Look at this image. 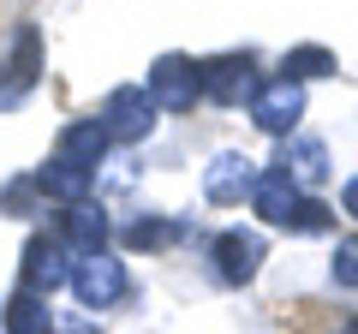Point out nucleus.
<instances>
[{"instance_id": "f257e3e1", "label": "nucleus", "mask_w": 358, "mask_h": 334, "mask_svg": "<svg viewBox=\"0 0 358 334\" xmlns=\"http://www.w3.org/2000/svg\"><path fill=\"white\" fill-rule=\"evenodd\" d=\"M126 263L108 257V251H96V257H78L72 263V293L84 310H114L120 298H126Z\"/></svg>"}, {"instance_id": "f03ea898", "label": "nucleus", "mask_w": 358, "mask_h": 334, "mask_svg": "<svg viewBox=\"0 0 358 334\" xmlns=\"http://www.w3.org/2000/svg\"><path fill=\"white\" fill-rule=\"evenodd\" d=\"M197 96H203V66H192L185 54H162L150 72V102L167 114H185Z\"/></svg>"}, {"instance_id": "7ed1b4c3", "label": "nucleus", "mask_w": 358, "mask_h": 334, "mask_svg": "<svg viewBox=\"0 0 358 334\" xmlns=\"http://www.w3.org/2000/svg\"><path fill=\"white\" fill-rule=\"evenodd\" d=\"M72 251H66V239H48V233H36V239L24 245V293H60V286H72Z\"/></svg>"}, {"instance_id": "20e7f679", "label": "nucleus", "mask_w": 358, "mask_h": 334, "mask_svg": "<svg viewBox=\"0 0 358 334\" xmlns=\"http://www.w3.org/2000/svg\"><path fill=\"white\" fill-rule=\"evenodd\" d=\"M96 119L108 126V138L131 143V138H143V131L155 126V102H150V90H143V84H120V90L102 102V114H96Z\"/></svg>"}, {"instance_id": "39448f33", "label": "nucleus", "mask_w": 358, "mask_h": 334, "mask_svg": "<svg viewBox=\"0 0 358 334\" xmlns=\"http://www.w3.org/2000/svg\"><path fill=\"white\" fill-rule=\"evenodd\" d=\"M299 114H305V90H299L293 78H275V84H263V90L251 96V119L268 138H287V131L299 126Z\"/></svg>"}, {"instance_id": "423d86ee", "label": "nucleus", "mask_w": 358, "mask_h": 334, "mask_svg": "<svg viewBox=\"0 0 358 334\" xmlns=\"http://www.w3.org/2000/svg\"><path fill=\"white\" fill-rule=\"evenodd\" d=\"M263 90L257 84V66H251V54H221V60H209L203 66V96H215V102H251V96Z\"/></svg>"}, {"instance_id": "0eeeda50", "label": "nucleus", "mask_w": 358, "mask_h": 334, "mask_svg": "<svg viewBox=\"0 0 358 334\" xmlns=\"http://www.w3.org/2000/svg\"><path fill=\"white\" fill-rule=\"evenodd\" d=\"M203 191H209V203H221V209H227V203H245V197L257 191V167L245 161V155L227 150V155H215V167L203 173Z\"/></svg>"}, {"instance_id": "6e6552de", "label": "nucleus", "mask_w": 358, "mask_h": 334, "mask_svg": "<svg viewBox=\"0 0 358 334\" xmlns=\"http://www.w3.org/2000/svg\"><path fill=\"white\" fill-rule=\"evenodd\" d=\"M257 263H263L257 233H221V239H215V275H221L227 286H251Z\"/></svg>"}, {"instance_id": "1a4fd4ad", "label": "nucleus", "mask_w": 358, "mask_h": 334, "mask_svg": "<svg viewBox=\"0 0 358 334\" xmlns=\"http://www.w3.org/2000/svg\"><path fill=\"white\" fill-rule=\"evenodd\" d=\"M257 215L275 221V227H287V215L299 209V180L287 173V167H268V173H257V191H251Z\"/></svg>"}, {"instance_id": "9d476101", "label": "nucleus", "mask_w": 358, "mask_h": 334, "mask_svg": "<svg viewBox=\"0 0 358 334\" xmlns=\"http://www.w3.org/2000/svg\"><path fill=\"white\" fill-rule=\"evenodd\" d=\"M60 239H66L72 257H96V251L108 245V215H102V203H72V209H66Z\"/></svg>"}, {"instance_id": "9b49d317", "label": "nucleus", "mask_w": 358, "mask_h": 334, "mask_svg": "<svg viewBox=\"0 0 358 334\" xmlns=\"http://www.w3.org/2000/svg\"><path fill=\"white\" fill-rule=\"evenodd\" d=\"M42 197H54V203H84V191H90V167H78V161H60V155H54L48 167H42L36 180Z\"/></svg>"}, {"instance_id": "f8f14e48", "label": "nucleus", "mask_w": 358, "mask_h": 334, "mask_svg": "<svg viewBox=\"0 0 358 334\" xmlns=\"http://www.w3.org/2000/svg\"><path fill=\"white\" fill-rule=\"evenodd\" d=\"M108 143H114V138H108V126H102V119H78V126H66V131H60V161L96 167Z\"/></svg>"}, {"instance_id": "ddd939ff", "label": "nucleus", "mask_w": 358, "mask_h": 334, "mask_svg": "<svg viewBox=\"0 0 358 334\" xmlns=\"http://www.w3.org/2000/svg\"><path fill=\"white\" fill-rule=\"evenodd\" d=\"M6 334H48L54 328V317H48V298L42 293H24V286H18L13 298H6Z\"/></svg>"}, {"instance_id": "4468645a", "label": "nucleus", "mask_w": 358, "mask_h": 334, "mask_svg": "<svg viewBox=\"0 0 358 334\" xmlns=\"http://www.w3.org/2000/svg\"><path fill=\"white\" fill-rule=\"evenodd\" d=\"M36 72H42V42H36V30H18V48H13V84L0 90V102H18V96L36 84Z\"/></svg>"}, {"instance_id": "2eb2a0df", "label": "nucleus", "mask_w": 358, "mask_h": 334, "mask_svg": "<svg viewBox=\"0 0 358 334\" xmlns=\"http://www.w3.org/2000/svg\"><path fill=\"white\" fill-rule=\"evenodd\" d=\"M281 72L293 78V84H299V78H322V72H334V54L329 48H293L281 60Z\"/></svg>"}, {"instance_id": "dca6fc26", "label": "nucleus", "mask_w": 358, "mask_h": 334, "mask_svg": "<svg viewBox=\"0 0 358 334\" xmlns=\"http://www.w3.org/2000/svg\"><path fill=\"white\" fill-rule=\"evenodd\" d=\"M173 239H179V221H138V227L126 233L131 251H162V245H173Z\"/></svg>"}, {"instance_id": "f3484780", "label": "nucleus", "mask_w": 358, "mask_h": 334, "mask_svg": "<svg viewBox=\"0 0 358 334\" xmlns=\"http://www.w3.org/2000/svg\"><path fill=\"white\" fill-rule=\"evenodd\" d=\"M329 269H334V286L358 293V233H352V239H341V245H334V263H329Z\"/></svg>"}, {"instance_id": "a211bd4d", "label": "nucleus", "mask_w": 358, "mask_h": 334, "mask_svg": "<svg viewBox=\"0 0 358 334\" xmlns=\"http://www.w3.org/2000/svg\"><path fill=\"white\" fill-rule=\"evenodd\" d=\"M287 227H293V233H322V227H329V209H322V203H299L293 215H287Z\"/></svg>"}, {"instance_id": "6ab92c4d", "label": "nucleus", "mask_w": 358, "mask_h": 334, "mask_svg": "<svg viewBox=\"0 0 358 334\" xmlns=\"http://www.w3.org/2000/svg\"><path fill=\"white\" fill-rule=\"evenodd\" d=\"M341 209H346V215L358 221V173H352V180H346V191H341Z\"/></svg>"}]
</instances>
